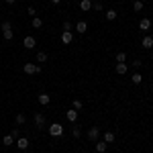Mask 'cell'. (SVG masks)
<instances>
[{"mask_svg":"<svg viewBox=\"0 0 153 153\" xmlns=\"http://www.w3.org/2000/svg\"><path fill=\"white\" fill-rule=\"evenodd\" d=\"M80 153H86V151H80Z\"/></svg>","mask_w":153,"mask_h":153,"instance_id":"e575fe53","label":"cell"},{"mask_svg":"<svg viewBox=\"0 0 153 153\" xmlns=\"http://www.w3.org/2000/svg\"><path fill=\"white\" fill-rule=\"evenodd\" d=\"M37 100H39V104H41V106H47L49 102H51V96L45 94V92H41V94L37 96Z\"/></svg>","mask_w":153,"mask_h":153,"instance_id":"30bf717a","label":"cell"},{"mask_svg":"<svg viewBox=\"0 0 153 153\" xmlns=\"http://www.w3.org/2000/svg\"><path fill=\"white\" fill-rule=\"evenodd\" d=\"M112 141H114V133H112V131H106V133H104V143L110 145Z\"/></svg>","mask_w":153,"mask_h":153,"instance_id":"ac0fdd59","label":"cell"},{"mask_svg":"<svg viewBox=\"0 0 153 153\" xmlns=\"http://www.w3.org/2000/svg\"><path fill=\"white\" fill-rule=\"evenodd\" d=\"M2 145H4V147L14 145V137H12V135H4V137H2Z\"/></svg>","mask_w":153,"mask_h":153,"instance_id":"5bb4252c","label":"cell"},{"mask_svg":"<svg viewBox=\"0 0 153 153\" xmlns=\"http://www.w3.org/2000/svg\"><path fill=\"white\" fill-rule=\"evenodd\" d=\"M106 149H108V143L96 141V153H106Z\"/></svg>","mask_w":153,"mask_h":153,"instance_id":"4fadbf2b","label":"cell"},{"mask_svg":"<svg viewBox=\"0 0 153 153\" xmlns=\"http://www.w3.org/2000/svg\"><path fill=\"white\" fill-rule=\"evenodd\" d=\"M74 29H76V31H78L80 35H84V33L88 31V23H86V21H80V23H76V25H74Z\"/></svg>","mask_w":153,"mask_h":153,"instance_id":"9c48e42d","label":"cell"},{"mask_svg":"<svg viewBox=\"0 0 153 153\" xmlns=\"http://www.w3.org/2000/svg\"><path fill=\"white\" fill-rule=\"evenodd\" d=\"M139 29H141L145 35H149V29H151V21H149V19H141V23H139Z\"/></svg>","mask_w":153,"mask_h":153,"instance_id":"52a82bcc","label":"cell"},{"mask_svg":"<svg viewBox=\"0 0 153 153\" xmlns=\"http://www.w3.org/2000/svg\"><path fill=\"white\" fill-rule=\"evenodd\" d=\"M114 70H117V74H118V76L127 74V70H129V68H127V61H125V63H117V68H114Z\"/></svg>","mask_w":153,"mask_h":153,"instance_id":"2e32d148","label":"cell"},{"mask_svg":"<svg viewBox=\"0 0 153 153\" xmlns=\"http://www.w3.org/2000/svg\"><path fill=\"white\" fill-rule=\"evenodd\" d=\"M104 16H106V21H114V19H117V12L114 10H106Z\"/></svg>","mask_w":153,"mask_h":153,"instance_id":"484cf974","label":"cell"},{"mask_svg":"<svg viewBox=\"0 0 153 153\" xmlns=\"http://www.w3.org/2000/svg\"><path fill=\"white\" fill-rule=\"evenodd\" d=\"M65 118H68L70 123H76V120H78V110H68V112H65Z\"/></svg>","mask_w":153,"mask_h":153,"instance_id":"9a60e30c","label":"cell"},{"mask_svg":"<svg viewBox=\"0 0 153 153\" xmlns=\"http://www.w3.org/2000/svg\"><path fill=\"white\" fill-rule=\"evenodd\" d=\"M14 143H16V147H19V149H23V151L29 147V139H27V137H19Z\"/></svg>","mask_w":153,"mask_h":153,"instance_id":"8fae6325","label":"cell"},{"mask_svg":"<svg viewBox=\"0 0 153 153\" xmlns=\"http://www.w3.org/2000/svg\"><path fill=\"white\" fill-rule=\"evenodd\" d=\"M71 135H74L76 139H80V137H82V131H80V127H76V125H74V127H71Z\"/></svg>","mask_w":153,"mask_h":153,"instance_id":"d4e9b609","label":"cell"},{"mask_svg":"<svg viewBox=\"0 0 153 153\" xmlns=\"http://www.w3.org/2000/svg\"><path fill=\"white\" fill-rule=\"evenodd\" d=\"M71 29H74V25H71L70 21H65V23H63V31H71Z\"/></svg>","mask_w":153,"mask_h":153,"instance_id":"f546056e","label":"cell"},{"mask_svg":"<svg viewBox=\"0 0 153 153\" xmlns=\"http://www.w3.org/2000/svg\"><path fill=\"white\" fill-rule=\"evenodd\" d=\"M37 61H41V63L47 61V53H45V51H39V53H37Z\"/></svg>","mask_w":153,"mask_h":153,"instance_id":"4316f807","label":"cell"},{"mask_svg":"<svg viewBox=\"0 0 153 153\" xmlns=\"http://www.w3.org/2000/svg\"><path fill=\"white\" fill-rule=\"evenodd\" d=\"M49 2H51V4H59L61 0H49Z\"/></svg>","mask_w":153,"mask_h":153,"instance_id":"d6a6232c","label":"cell"},{"mask_svg":"<svg viewBox=\"0 0 153 153\" xmlns=\"http://www.w3.org/2000/svg\"><path fill=\"white\" fill-rule=\"evenodd\" d=\"M61 133H63V127H61L59 123L49 125V135H51V137H61Z\"/></svg>","mask_w":153,"mask_h":153,"instance_id":"277c9868","label":"cell"},{"mask_svg":"<svg viewBox=\"0 0 153 153\" xmlns=\"http://www.w3.org/2000/svg\"><path fill=\"white\" fill-rule=\"evenodd\" d=\"M141 45L145 49H153V37L151 35H145V37H143V41H141Z\"/></svg>","mask_w":153,"mask_h":153,"instance_id":"7c38bea8","label":"cell"},{"mask_svg":"<svg viewBox=\"0 0 153 153\" xmlns=\"http://www.w3.org/2000/svg\"><path fill=\"white\" fill-rule=\"evenodd\" d=\"M82 108V100H74V110H80Z\"/></svg>","mask_w":153,"mask_h":153,"instance_id":"4dcf8cb0","label":"cell"},{"mask_svg":"<svg viewBox=\"0 0 153 153\" xmlns=\"http://www.w3.org/2000/svg\"><path fill=\"white\" fill-rule=\"evenodd\" d=\"M117 63H125V61H127V53H123V51H120V53H117Z\"/></svg>","mask_w":153,"mask_h":153,"instance_id":"cb8c5ba5","label":"cell"},{"mask_svg":"<svg viewBox=\"0 0 153 153\" xmlns=\"http://www.w3.org/2000/svg\"><path fill=\"white\" fill-rule=\"evenodd\" d=\"M133 10H135V12H141L143 10V2H141V0H135V2H133Z\"/></svg>","mask_w":153,"mask_h":153,"instance_id":"ffe728a7","label":"cell"},{"mask_svg":"<svg viewBox=\"0 0 153 153\" xmlns=\"http://www.w3.org/2000/svg\"><path fill=\"white\" fill-rule=\"evenodd\" d=\"M92 8H94L96 12H102V10H104V4H102L100 0H96V2H92Z\"/></svg>","mask_w":153,"mask_h":153,"instance_id":"d6986e66","label":"cell"},{"mask_svg":"<svg viewBox=\"0 0 153 153\" xmlns=\"http://www.w3.org/2000/svg\"><path fill=\"white\" fill-rule=\"evenodd\" d=\"M43 27V21L39 16H33V29H41Z\"/></svg>","mask_w":153,"mask_h":153,"instance_id":"603a6c76","label":"cell"},{"mask_svg":"<svg viewBox=\"0 0 153 153\" xmlns=\"http://www.w3.org/2000/svg\"><path fill=\"white\" fill-rule=\"evenodd\" d=\"M0 29H2V35H4V39H6V41H10L12 37H14V31H12V25L8 23V21H4V23L0 25Z\"/></svg>","mask_w":153,"mask_h":153,"instance_id":"6da1fadb","label":"cell"},{"mask_svg":"<svg viewBox=\"0 0 153 153\" xmlns=\"http://www.w3.org/2000/svg\"><path fill=\"white\" fill-rule=\"evenodd\" d=\"M25 74H29V76H33V74H39V71H41V65H37V63H31V61H29V63H25Z\"/></svg>","mask_w":153,"mask_h":153,"instance_id":"3957f363","label":"cell"},{"mask_svg":"<svg viewBox=\"0 0 153 153\" xmlns=\"http://www.w3.org/2000/svg\"><path fill=\"white\" fill-rule=\"evenodd\" d=\"M80 8L82 10H90L92 8V0H80Z\"/></svg>","mask_w":153,"mask_h":153,"instance_id":"e0dca14e","label":"cell"},{"mask_svg":"<svg viewBox=\"0 0 153 153\" xmlns=\"http://www.w3.org/2000/svg\"><path fill=\"white\" fill-rule=\"evenodd\" d=\"M71 41H74V35H71V31H63V33H61V43H63V45H70Z\"/></svg>","mask_w":153,"mask_h":153,"instance_id":"ba28073f","label":"cell"},{"mask_svg":"<svg viewBox=\"0 0 153 153\" xmlns=\"http://www.w3.org/2000/svg\"><path fill=\"white\" fill-rule=\"evenodd\" d=\"M12 137H14V141H16V139H19V137H21V127H14V129H12V133H10Z\"/></svg>","mask_w":153,"mask_h":153,"instance_id":"83f0119b","label":"cell"},{"mask_svg":"<svg viewBox=\"0 0 153 153\" xmlns=\"http://www.w3.org/2000/svg\"><path fill=\"white\" fill-rule=\"evenodd\" d=\"M27 12H29V16H31V19H33V16H37V10L33 8V6H29V8H27Z\"/></svg>","mask_w":153,"mask_h":153,"instance_id":"f1b7e54d","label":"cell"},{"mask_svg":"<svg viewBox=\"0 0 153 153\" xmlns=\"http://www.w3.org/2000/svg\"><path fill=\"white\" fill-rule=\"evenodd\" d=\"M33 120H35L37 129H45V127H47V120H45V114H43V112H35Z\"/></svg>","mask_w":153,"mask_h":153,"instance_id":"7a4b0ae2","label":"cell"},{"mask_svg":"<svg viewBox=\"0 0 153 153\" xmlns=\"http://www.w3.org/2000/svg\"><path fill=\"white\" fill-rule=\"evenodd\" d=\"M98 135H100V129H98V127H90V129H88V139L92 143L98 141Z\"/></svg>","mask_w":153,"mask_h":153,"instance_id":"8992f818","label":"cell"},{"mask_svg":"<svg viewBox=\"0 0 153 153\" xmlns=\"http://www.w3.org/2000/svg\"><path fill=\"white\" fill-rule=\"evenodd\" d=\"M23 45H25V49H35L37 47V39H35V37H31V35H27L23 39Z\"/></svg>","mask_w":153,"mask_h":153,"instance_id":"5b68a950","label":"cell"},{"mask_svg":"<svg viewBox=\"0 0 153 153\" xmlns=\"http://www.w3.org/2000/svg\"><path fill=\"white\" fill-rule=\"evenodd\" d=\"M131 82H133V84H141L143 82V76H141V74H133V76H131Z\"/></svg>","mask_w":153,"mask_h":153,"instance_id":"44dd1931","label":"cell"},{"mask_svg":"<svg viewBox=\"0 0 153 153\" xmlns=\"http://www.w3.org/2000/svg\"><path fill=\"white\" fill-rule=\"evenodd\" d=\"M14 2H16V0H6V4H14Z\"/></svg>","mask_w":153,"mask_h":153,"instance_id":"836d02e7","label":"cell"},{"mask_svg":"<svg viewBox=\"0 0 153 153\" xmlns=\"http://www.w3.org/2000/svg\"><path fill=\"white\" fill-rule=\"evenodd\" d=\"M131 63H133V68H141V65H143L141 59H135V61H131Z\"/></svg>","mask_w":153,"mask_h":153,"instance_id":"1f68e13d","label":"cell"},{"mask_svg":"<svg viewBox=\"0 0 153 153\" xmlns=\"http://www.w3.org/2000/svg\"><path fill=\"white\" fill-rule=\"evenodd\" d=\"M25 120H27V117H25L23 112H19L16 118H14V123H16V125H25Z\"/></svg>","mask_w":153,"mask_h":153,"instance_id":"7402d4cb","label":"cell"}]
</instances>
